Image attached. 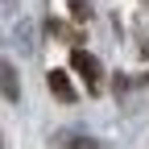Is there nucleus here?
Here are the masks:
<instances>
[{
	"instance_id": "nucleus-1",
	"label": "nucleus",
	"mask_w": 149,
	"mask_h": 149,
	"mask_svg": "<svg viewBox=\"0 0 149 149\" xmlns=\"http://www.w3.org/2000/svg\"><path fill=\"white\" fill-rule=\"evenodd\" d=\"M70 66H74V74H83V79H87V91H91V95H100V91H104V66H100V58H95L91 50L74 46V50H70Z\"/></svg>"
},
{
	"instance_id": "nucleus-2",
	"label": "nucleus",
	"mask_w": 149,
	"mask_h": 149,
	"mask_svg": "<svg viewBox=\"0 0 149 149\" xmlns=\"http://www.w3.org/2000/svg\"><path fill=\"white\" fill-rule=\"evenodd\" d=\"M50 91H54V100H58V104H74V100H79V91H74V83L66 79V70H50Z\"/></svg>"
},
{
	"instance_id": "nucleus-3",
	"label": "nucleus",
	"mask_w": 149,
	"mask_h": 149,
	"mask_svg": "<svg viewBox=\"0 0 149 149\" xmlns=\"http://www.w3.org/2000/svg\"><path fill=\"white\" fill-rule=\"evenodd\" d=\"M0 87H4V100L8 104H17V100H21V83H17V66L4 58V62H0Z\"/></svg>"
},
{
	"instance_id": "nucleus-4",
	"label": "nucleus",
	"mask_w": 149,
	"mask_h": 149,
	"mask_svg": "<svg viewBox=\"0 0 149 149\" xmlns=\"http://www.w3.org/2000/svg\"><path fill=\"white\" fill-rule=\"evenodd\" d=\"M66 8L74 21H91V0H66Z\"/></svg>"
},
{
	"instance_id": "nucleus-5",
	"label": "nucleus",
	"mask_w": 149,
	"mask_h": 149,
	"mask_svg": "<svg viewBox=\"0 0 149 149\" xmlns=\"http://www.w3.org/2000/svg\"><path fill=\"white\" fill-rule=\"evenodd\" d=\"M66 149H100V141H91V137H74Z\"/></svg>"
},
{
	"instance_id": "nucleus-6",
	"label": "nucleus",
	"mask_w": 149,
	"mask_h": 149,
	"mask_svg": "<svg viewBox=\"0 0 149 149\" xmlns=\"http://www.w3.org/2000/svg\"><path fill=\"white\" fill-rule=\"evenodd\" d=\"M112 87H116V95L124 100V95H128V74H116V83H112Z\"/></svg>"
},
{
	"instance_id": "nucleus-7",
	"label": "nucleus",
	"mask_w": 149,
	"mask_h": 149,
	"mask_svg": "<svg viewBox=\"0 0 149 149\" xmlns=\"http://www.w3.org/2000/svg\"><path fill=\"white\" fill-rule=\"evenodd\" d=\"M145 83H149V74H145Z\"/></svg>"
}]
</instances>
